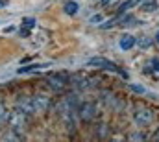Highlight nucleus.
<instances>
[{
	"instance_id": "obj_22",
	"label": "nucleus",
	"mask_w": 159,
	"mask_h": 142,
	"mask_svg": "<svg viewBox=\"0 0 159 142\" xmlns=\"http://www.w3.org/2000/svg\"><path fill=\"white\" fill-rule=\"evenodd\" d=\"M107 2H111V0H104V4H107Z\"/></svg>"
},
{
	"instance_id": "obj_11",
	"label": "nucleus",
	"mask_w": 159,
	"mask_h": 142,
	"mask_svg": "<svg viewBox=\"0 0 159 142\" xmlns=\"http://www.w3.org/2000/svg\"><path fill=\"white\" fill-rule=\"evenodd\" d=\"M44 65H41V63H35V65H26V67H20V69H17V74H28V72H34L37 70V69H43Z\"/></svg>"
},
{
	"instance_id": "obj_19",
	"label": "nucleus",
	"mask_w": 159,
	"mask_h": 142,
	"mask_svg": "<svg viewBox=\"0 0 159 142\" xmlns=\"http://www.w3.org/2000/svg\"><path fill=\"white\" fill-rule=\"evenodd\" d=\"M152 65H154V67H156V70L159 72V61H157V59H154V61H152Z\"/></svg>"
},
{
	"instance_id": "obj_21",
	"label": "nucleus",
	"mask_w": 159,
	"mask_h": 142,
	"mask_svg": "<svg viewBox=\"0 0 159 142\" xmlns=\"http://www.w3.org/2000/svg\"><path fill=\"white\" fill-rule=\"evenodd\" d=\"M156 42H159V32H157V35H156Z\"/></svg>"
},
{
	"instance_id": "obj_10",
	"label": "nucleus",
	"mask_w": 159,
	"mask_h": 142,
	"mask_svg": "<svg viewBox=\"0 0 159 142\" xmlns=\"http://www.w3.org/2000/svg\"><path fill=\"white\" fill-rule=\"evenodd\" d=\"M9 120V111H7V107H6V104L0 100V127L2 126H6V122Z\"/></svg>"
},
{
	"instance_id": "obj_14",
	"label": "nucleus",
	"mask_w": 159,
	"mask_h": 142,
	"mask_svg": "<svg viewBox=\"0 0 159 142\" xmlns=\"http://www.w3.org/2000/svg\"><path fill=\"white\" fill-rule=\"evenodd\" d=\"M143 9H144V11H156V9H157V2H156V0H150V2H146V4H143Z\"/></svg>"
},
{
	"instance_id": "obj_17",
	"label": "nucleus",
	"mask_w": 159,
	"mask_h": 142,
	"mask_svg": "<svg viewBox=\"0 0 159 142\" xmlns=\"http://www.w3.org/2000/svg\"><path fill=\"white\" fill-rule=\"evenodd\" d=\"M24 26L26 28H34L35 26V19H24Z\"/></svg>"
},
{
	"instance_id": "obj_15",
	"label": "nucleus",
	"mask_w": 159,
	"mask_h": 142,
	"mask_svg": "<svg viewBox=\"0 0 159 142\" xmlns=\"http://www.w3.org/2000/svg\"><path fill=\"white\" fill-rule=\"evenodd\" d=\"M152 44V41L148 39V37H143V39H139V46H143V48H148Z\"/></svg>"
},
{
	"instance_id": "obj_9",
	"label": "nucleus",
	"mask_w": 159,
	"mask_h": 142,
	"mask_svg": "<svg viewBox=\"0 0 159 142\" xmlns=\"http://www.w3.org/2000/svg\"><path fill=\"white\" fill-rule=\"evenodd\" d=\"M80 9L78 2H74V0H69V2H65V6H63V11L67 13V15H76Z\"/></svg>"
},
{
	"instance_id": "obj_4",
	"label": "nucleus",
	"mask_w": 159,
	"mask_h": 142,
	"mask_svg": "<svg viewBox=\"0 0 159 142\" xmlns=\"http://www.w3.org/2000/svg\"><path fill=\"white\" fill-rule=\"evenodd\" d=\"M78 116L83 122H93L96 118V105L93 102H83L78 109Z\"/></svg>"
},
{
	"instance_id": "obj_6",
	"label": "nucleus",
	"mask_w": 159,
	"mask_h": 142,
	"mask_svg": "<svg viewBox=\"0 0 159 142\" xmlns=\"http://www.w3.org/2000/svg\"><path fill=\"white\" fill-rule=\"evenodd\" d=\"M32 100H34L35 113H46L48 111V107H50V96H46V94H34Z\"/></svg>"
},
{
	"instance_id": "obj_12",
	"label": "nucleus",
	"mask_w": 159,
	"mask_h": 142,
	"mask_svg": "<svg viewBox=\"0 0 159 142\" xmlns=\"http://www.w3.org/2000/svg\"><path fill=\"white\" fill-rule=\"evenodd\" d=\"M141 2H143V0H126V2H124V4L119 7V13H124V11H128L129 7H135V6H139Z\"/></svg>"
},
{
	"instance_id": "obj_5",
	"label": "nucleus",
	"mask_w": 159,
	"mask_h": 142,
	"mask_svg": "<svg viewBox=\"0 0 159 142\" xmlns=\"http://www.w3.org/2000/svg\"><path fill=\"white\" fill-rule=\"evenodd\" d=\"M67 83H69L67 74H50L48 76V87H52L54 91H63Z\"/></svg>"
},
{
	"instance_id": "obj_20",
	"label": "nucleus",
	"mask_w": 159,
	"mask_h": 142,
	"mask_svg": "<svg viewBox=\"0 0 159 142\" xmlns=\"http://www.w3.org/2000/svg\"><path fill=\"white\" fill-rule=\"evenodd\" d=\"M154 137H156V139L159 140V127H157V131H156V135H154Z\"/></svg>"
},
{
	"instance_id": "obj_18",
	"label": "nucleus",
	"mask_w": 159,
	"mask_h": 142,
	"mask_svg": "<svg viewBox=\"0 0 159 142\" xmlns=\"http://www.w3.org/2000/svg\"><path fill=\"white\" fill-rule=\"evenodd\" d=\"M102 20V17L100 15H94V17H91V22H100Z\"/></svg>"
},
{
	"instance_id": "obj_2",
	"label": "nucleus",
	"mask_w": 159,
	"mask_h": 142,
	"mask_svg": "<svg viewBox=\"0 0 159 142\" xmlns=\"http://www.w3.org/2000/svg\"><path fill=\"white\" fill-rule=\"evenodd\" d=\"M87 65H89V67H94V69L115 72V74H119V76H122V78H128V72H124L119 65H115L113 61H107V59H104V57H93V59L87 61Z\"/></svg>"
},
{
	"instance_id": "obj_16",
	"label": "nucleus",
	"mask_w": 159,
	"mask_h": 142,
	"mask_svg": "<svg viewBox=\"0 0 159 142\" xmlns=\"http://www.w3.org/2000/svg\"><path fill=\"white\" fill-rule=\"evenodd\" d=\"M129 89H131V91H135V92H139V94H144V92H146V89H144V87H141V85H129Z\"/></svg>"
},
{
	"instance_id": "obj_1",
	"label": "nucleus",
	"mask_w": 159,
	"mask_h": 142,
	"mask_svg": "<svg viewBox=\"0 0 159 142\" xmlns=\"http://www.w3.org/2000/svg\"><path fill=\"white\" fill-rule=\"evenodd\" d=\"M28 118H30V114H28L26 111H22L19 105H15V109L9 113V120H7V124H9V127H11L13 133H20V131L26 129Z\"/></svg>"
},
{
	"instance_id": "obj_3",
	"label": "nucleus",
	"mask_w": 159,
	"mask_h": 142,
	"mask_svg": "<svg viewBox=\"0 0 159 142\" xmlns=\"http://www.w3.org/2000/svg\"><path fill=\"white\" fill-rule=\"evenodd\" d=\"M154 118H156V113H154L152 109L144 107V105L135 107V111H133V120H135V124H137L139 127L150 126V124L154 122Z\"/></svg>"
},
{
	"instance_id": "obj_8",
	"label": "nucleus",
	"mask_w": 159,
	"mask_h": 142,
	"mask_svg": "<svg viewBox=\"0 0 159 142\" xmlns=\"http://www.w3.org/2000/svg\"><path fill=\"white\" fill-rule=\"evenodd\" d=\"M135 42H137V41H135V37H133V35H128V33H126V35L120 37L119 46L122 48V50H131V48L135 46Z\"/></svg>"
},
{
	"instance_id": "obj_7",
	"label": "nucleus",
	"mask_w": 159,
	"mask_h": 142,
	"mask_svg": "<svg viewBox=\"0 0 159 142\" xmlns=\"http://www.w3.org/2000/svg\"><path fill=\"white\" fill-rule=\"evenodd\" d=\"M17 105L20 107L22 111H26L30 116L35 113V107H34V100H32V96H19V100H17Z\"/></svg>"
},
{
	"instance_id": "obj_13",
	"label": "nucleus",
	"mask_w": 159,
	"mask_h": 142,
	"mask_svg": "<svg viewBox=\"0 0 159 142\" xmlns=\"http://www.w3.org/2000/svg\"><path fill=\"white\" fill-rule=\"evenodd\" d=\"M128 139H129V140H146V135L141 133V131H135V133H129Z\"/></svg>"
}]
</instances>
